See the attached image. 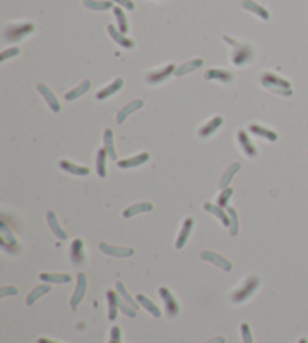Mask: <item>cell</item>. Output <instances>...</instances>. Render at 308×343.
<instances>
[{
  "label": "cell",
  "mask_w": 308,
  "mask_h": 343,
  "mask_svg": "<svg viewBox=\"0 0 308 343\" xmlns=\"http://www.w3.org/2000/svg\"><path fill=\"white\" fill-rule=\"evenodd\" d=\"M224 41L232 45L233 51H232V62L235 66H242L245 63H248L253 56H254V51H253V47L245 44V42H241V41H236L227 35H224Z\"/></svg>",
  "instance_id": "obj_1"
},
{
  "label": "cell",
  "mask_w": 308,
  "mask_h": 343,
  "mask_svg": "<svg viewBox=\"0 0 308 343\" xmlns=\"http://www.w3.org/2000/svg\"><path fill=\"white\" fill-rule=\"evenodd\" d=\"M260 82L265 88H268L271 92L283 95V97H290L293 94L292 91V85L289 80L274 74V73H265L260 77Z\"/></svg>",
  "instance_id": "obj_2"
},
{
  "label": "cell",
  "mask_w": 308,
  "mask_h": 343,
  "mask_svg": "<svg viewBox=\"0 0 308 343\" xmlns=\"http://www.w3.org/2000/svg\"><path fill=\"white\" fill-rule=\"evenodd\" d=\"M33 32H35V24L33 23H30V21L17 23V24H9L5 29L3 38H5L6 42H17V41H21V39L27 38Z\"/></svg>",
  "instance_id": "obj_3"
},
{
  "label": "cell",
  "mask_w": 308,
  "mask_h": 343,
  "mask_svg": "<svg viewBox=\"0 0 308 343\" xmlns=\"http://www.w3.org/2000/svg\"><path fill=\"white\" fill-rule=\"evenodd\" d=\"M259 285H260V279H259L257 276H250V277L244 282V285H242L241 288H238V289L230 295L232 303L239 304V303L247 301V300L257 291Z\"/></svg>",
  "instance_id": "obj_4"
},
{
  "label": "cell",
  "mask_w": 308,
  "mask_h": 343,
  "mask_svg": "<svg viewBox=\"0 0 308 343\" xmlns=\"http://www.w3.org/2000/svg\"><path fill=\"white\" fill-rule=\"evenodd\" d=\"M0 245L5 251L17 254L20 251V245L15 239V236L12 235V232L8 229V226L2 222L0 223Z\"/></svg>",
  "instance_id": "obj_5"
},
{
  "label": "cell",
  "mask_w": 308,
  "mask_h": 343,
  "mask_svg": "<svg viewBox=\"0 0 308 343\" xmlns=\"http://www.w3.org/2000/svg\"><path fill=\"white\" fill-rule=\"evenodd\" d=\"M160 295H161V298H163V301H164L166 312H167L169 318H176V316L179 315L181 307H179V304H178L175 295L172 294V291H170L169 288L163 286V288H160Z\"/></svg>",
  "instance_id": "obj_6"
},
{
  "label": "cell",
  "mask_w": 308,
  "mask_h": 343,
  "mask_svg": "<svg viewBox=\"0 0 308 343\" xmlns=\"http://www.w3.org/2000/svg\"><path fill=\"white\" fill-rule=\"evenodd\" d=\"M175 71H176V66H175L173 63H169V65H166L164 68H161V70H153V71H150V73L146 76V82H147L149 85H160V83L166 82L172 74H175Z\"/></svg>",
  "instance_id": "obj_7"
},
{
  "label": "cell",
  "mask_w": 308,
  "mask_h": 343,
  "mask_svg": "<svg viewBox=\"0 0 308 343\" xmlns=\"http://www.w3.org/2000/svg\"><path fill=\"white\" fill-rule=\"evenodd\" d=\"M69 260L75 265V266H82L86 260V253H85V242L83 239L77 238L72 241V244L69 245Z\"/></svg>",
  "instance_id": "obj_8"
},
{
  "label": "cell",
  "mask_w": 308,
  "mask_h": 343,
  "mask_svg": "<svg viewBox=\"0 0 308 343\" xmlns=\"http://www.w3.org/2000/svg\"><path fill=\"white\" fill-rule=\"evenodd\" d=\"M86 291H88V277L85 276V272H79L77 276V286H75V291L71 297V307L72 309H77V306L83 301L85 295H86Z\"/></svg>",
  "instance_id": "obj_9"
},
{
  "label": "cell",
  "mask_w": 308,
  "mask_h": 343,
  "mask_svg": "<svg viewBox=\"0 0 308 343\" xmlns=\"http://www.w3.org/2000/svg\"><path fill=\"white\" fill-rule=\"evenodd\" d=\"M100 248H101L103 253H105L107 256H111V257H129V256L134 254V248H131V247L110 245L107 242H101Z\"/></svg>",
  "instance_id": "obj_10"
},
{
  "label": "cell",
  "mask_w": 308,
  "mask_h": 343,
  "mask_svg": "<svg viewBox=\"0 0 308 343\" xmlns=\"http://www.w3.org/2000/svg\"><path fill=\"white\" fill-rule=\"evenodd\" d=\"M200 257L206 262H210V263L216 265L218 268H221L224 271H232V262L228 259H225L224 256L215 253V251H202Z\"/></svg>",
  "instance_id": "obj_11"
},
{
  "label": "cell",
  "mask_w": 308,
  "mask_h": 343,
  "mask_svg": "<svg viewBox=\"0 0 308 343\" xmlns=\"http://www.w3.org/2000/svg\"><path fill=\"white\" fill-rule=\"evenodd\" d=\"M238 143H239L241 149L244 151V154L248 158H256L257 157V148L253 145V142L248 137L247 131H244V129H239L238 131Z\"/></svg>",
  "instance_id": "obj_12"
},
{
  "label": "cell",
  "mask_w": 308,
  "mask_h": 343,
  "mask_svg": "<svg viewBox=\"0 0 308 343\" xmlns=\"http://www.w3.org/2000/svg\"><path fill=\"white\" fill-rule=\"evenodd\" d=\"M222 122H224L222 116H215V117H212L209 122H206L205 125L200 126V129H199V137H200V139H207V137H210L213 132H216V131L219 129V126L222 125Z\"/></svg>",
  "instance_id": "obj_13"
},
{
  "label": "cell",
  "mask_w": 308,
  "mask_h": 343,
  "mask_svg": "<svg viewBox=\"0 0 308 343\" xmlns=\"http://www.w3.org/2000/svg\"><path fill=\"white\" fill-rule=\"evenodd\" d=\"M38 91H39V94L44 97V100L47 101L48 107H50L54 113H59V112H60V104H59L56 95L53 94V91H51L48 86H45V85H38Z\"/></svg>",
  "instance_id": "obj_14"
},
{
  "label": "cell",
  "mask_w": 308,
  "mask_h": 343,
  "mask_svg": "<svg viewBox=\"0 0 308 343\" xmlns=\"http://www.w3.org/2000/svg\"><path fill=\"white\" fill-rule=\"evenodd\" d=\"M206 80H218L221 83H230L233 80V74L227 70L221 68H210L205 73Z\"/></svg>",
  "instance_id": "obj_15"
},
{
  "label": "cell",
  "mask_w": 308,
  "mask_h": 343,
  "mask_svg": "<svg viewBox=\"0 0 308 343\" xmlns=\"http://www.w3.org/2000/svg\"><path fill=\"white\" fill-rule=\"evenodd\" d=\"M193 228H194V219L188 217V219L184 222L182 229H181V232H179V236H178V239H176V244H175V247H176L178 250H181V248L187 244V241H188V238H190V235H191V232H193Z\"/></svg>",
  "instance_id": "obj_16"
},
{
  "label": "cell",
  "mask_w": 308,
  "mask_h": 343,
  "mask_svg": "<svg viewBox=\"0 0 308 343\" xmlns=\"http://www.w3.org/2000/svg\"><path fill=\"white\" fill-rule=\"evenodd\" d=\"M107 30H108V33H110V36L120 45V47H123V48H126V50H131V48H134V41L132 39H129V38H126L125 36V33H122L119 29H116L113 24H110L108 27H107Z\"/></svg>",
  "instance_id": "obj_17"
},
{
  "label": "cell",
  "mask_w": 308,
  "mask_h": 343,
  "mask_svg": "<svg viewBox=\"0 0 308 343\" xmlns=\"http://www.w3.org/2000/svg\"><path fill=\"white\" fill-rule=\"evenodd\" d=\"M150 158V155L147 152H141V154H137L135 157H131V158H125V160H120L117 163V167L120 169H131V167H138L141 164H144L147 160Z\"/></svg>",
  "instance_id": "obj_18"
},
{
  "label": "cell",
  "mask_w": 308,
  "mask_h": 343,
  "mask_svg": "<svg viewBox=\"0 0 308 343\" xmlns=\"http://www.w3.org/2000/svg\"><path fill=\"white\" fill-rule=\"evenodd\" d=\"M39 279L44 282V283H51V285H65V283H71L72 277L69 274H65V272H60V274H56V272H42L39 276Z\"/></svg>",
  "instance_id": "obj_19"
},
{
  "label": "cell",
  "mask_w": 308,
  "mask_h": 343,
  "mask_svg": "<svg viewBox=\"0 0 308 343\" xmlns=\"http://www.w3.org/2000/svg\"><path fill=\"white\" fill-rule=\"evenodd\" d=\"M143 104H144V103H143L141 100H134V101L128 103L125 107H122V109L119 110V113L116 116V122H117V123H123L129 114H132L134 112L140 110V109L143 107Z\"/></svg>",
  "instance_id": "obj_20"
},
{
  "label": "cell",
  "mask_w": 308,
  "mask_h": 343,
  "mask_svg": "<svg viewBox=\"0 0 308 343\" xmlns=\"http://www.w3.org/2000/svg\"><path fill=\"white\" fill-rule=\"evenodd\" d=\"M105 297H107V306H108V319L114 321L117 316V312H119V303H120L119 294H117V291L114 292L110 289V291H107Z\"/></svg>",
  "instance_id": "obj_21"
},
{
  "label": "cell",
  "mask_w": 308,
  "mask_h": 343,
  "mask_svg": "<svg viewBox=\"0 0 308 343\" xmlns=\"http://www.w3.org/2000/svg\"><path fill=\"white\" fill-rule=\"evenodd\" d=\"M60 169H63L65 172L71 173V175H75V176H88L91 173L89 167H85V166H79V164H74L68 160H62L59 163Z\"/></svg>",
  "instance_id": "obj_22"
},
{
  "label": "cell",
  "mask_w": 308,
  "mask_h": 343,
  "mask_svg": "<svg viewBox=\"0 0 308 343\" xmlns=\"http://www.w3.org/2000/svg\"><path fill=\"white\" fill-rule=\"evenodd\" d=\"M203 208H205V211H207L209 214L215 216V217H216V219L222 223V226H225V228H228V226H230V217H228L227 211H222V208H221V207L213 205V203H205V205H203Z\"/></svg>",
  "instance_id": "obj_23"
},
{
  "label": "cell",
  "mask_w": 308,
  "mask_h": 343,
  "mask_svg": "<svg viewBox=\"0 0 308 343\" xmlns=\"http://www.w3.org/2000/svg\"><path fill=\"white\" fill-rule=\"evenodd\" d=\"M47 223H48L50 229L53 230V233H54L59 239L65 241V239L68 238V233L60 228V223H59V220H57V217H56V214H54L53 211H48V213H47Z\"/></svg>",
  "instance_id": "obj_24"
},
{
  "label": "cell",
  "mask_w": 308,
  "mask_h": 343,
  "mask_svg": "<svg viewBox=\"0 0 308 343\" xmlns=\"http://www.w3.org/2000/svg\"><path fill=\"white\" fill-rule=\"evenodd\" d=\"M250 131H251L253 134L259 135V137H263V139L269 140V142H275V140L278 139V134H277L275 131L269 129V128H266V126H263V125H259V123H251V125H250Z\"/></svg>",
  "instance_id": "obj_25"
},
{
  "label": "cell",
  "mask_w": 308,
  "mask_h": 343,
  "mask_svg": "<svg viewBox=\"0 0 308 343\" xmlns=\"http://www.w3.org/2000/svg\"><path fill=\"white\" fill-rule=\"evenodd\" d=\"M153 210V205L150 202H141V203H135L132 207H128L125 211H123V217L125 219H131L137 214H141V213H149Z\"/></svg>",
  "instance_id": "obj_26"
},
{
  "label": "cell",
  "mask_w": 308,
  "mask_h": 343,
  "mask_svg": "<svg viewBox=\"0 0 308 343\" xmlns=\"http://www.w3.org/2000/svg\"><path fill=\"white\" fill-rule=\"evenodd\" d=\"M122 86H123V79H116L113 83H110L108 86H105L104 89H101L98 94H97V100H100V101H103V100H105V98H108V97H111V95H114L119 89H122Z\"/></svg>",
  "instance_id": "obj_27"
},
{
  "label": "cell",
  "mask_w": 308,
  "mask_h": 343,
  "mask_svg": "<svg viewBox=\"0 0 308 343\" xmlns=\"http://www.w3.org/2000/svg\"><path fill=\"white\" fill-rule=\"evenodd\" d=\"M242 6H244L247 11H250V12L256 14L257 17H260L262 20H269V12H268V9L263 8L262 5H259V3H256V2H253V0H244V2H242Z\"/></svg>",
  "instance_id": "obj_28"
},
{
  "label": "cell",
  "mask_w": 308,
  "mask_h": 343,
  "mask_svg": "<svg viewBox=\"0 0 308 343\" xmlns=\"http://www.w3.org/2000/svg\"><path fill=\"white\" fill-rule=\"evenodd\" d=\"M51 291V286L48 285V283H45V285H39V286H36L29 295H27V298H26V304L27 306H33L42 295H45V294H48Z\"/></svg>",
  "instance_id": "obj_29"
},
{
  "label": "cell",
  "mask_w": 308,
  "mask_h": 343,
  "mask_svg": "<svg viewBox=\"0 0 308 343\" xmlns=\"http://www.w3.org/2000/svg\"><path fill=\"white\" fill-rule=\"evenodd\" d=\"M137 301H138V304H140V307H143V309H146L152 316H155V318H161V310L146 297V295H143V294H138L137 295V298H135Z\"/></svg>",
  "instance_id": "obj_30"
},
{
  "label": "cell",
  "mask_w": 308,
  "mask_h": 343,
  "mask_svg": "<svg viewBox=\"0 0 308 343\" xmlns=\"http://www.w3.org/2000/svg\"><path fill=\"white\" fill-rule=\"evenodd\" d=\"M89 89H91V82H89V80H85V82H82L77 88H74V89H71L69 92H66L65 100H66V101L77 100V98H80L82 95H85Z\"/></svg>",
  "instance_id": "obj_31"
},
{
  "label": "cell",
  "mask_w": 308,
  "mask_h": 343,
  "mask_svg": "<svg viewBox=\"0 0 308 343\" xmlns=\"http://www.w3.org/2000/svg\"><path fill=\"white\" fill-rule=\"evenodd\" d=\"M239 170H241V164H239V163H232V164L228 166V169L224 172V175H222V178H221V181H219V187H221V188H227L228 184H230V181L233 179V176H235Z\"/></svg>",
  "instance_id": "obj_32"
},
{
  "label": "cell",
  "mask_w": 308,
  "mask_h": 343,
  "mask_svg": "<svg viewBox=\"0 0 308 343\" xmlns=\"http://www.w3.org/2000/svg\"><path fill=\"white\" fill-rule=\"evenodd\" d=\"M203 65V60L202 59H193V60H190V62H187V63H184V65H181L179 68H176V71H175V76H185V74H188V73H191V71H194V70H197V68H200Z\"/></svg>",
  "instance_id": "obj_33"
},
{
  "label": "cell",
  "mask_w": 308,
  "mask_h": 343,
  "mask_svg": "<svg viewBox=\"0 0 308 343\" xmlns=\"http://www.w3.org/2000/svg\"><path fill=\"white\" fill-rule=\"evenodd\" d=\"M104 149L107 151L108 158H111V160L117 158V154H116V149H114V143H113V131L110 128H107L104 131Z\"/></svg>",
  "instance_id": "obj_34"
},
{
  "label": "cell",
  "mask_w": 308,
  "mask_h": 343,
  "mask_svg": "<svg viewBox=\"0 0 308 343\" xmlns=\"http://www.w3.org/2000/svg\"><path fill=\"white\" fill-rule=\"evenodd\" d=\"M107 158H108V154L107 151L101 148L97 154V173L101 176V178H105L107 176Z\"/></svg>",
  "instance_id": "obj_35"
},
{
  "label": "cell",
  "mask_w": 308,
  "mask_h": 343,
  "mask_svg": "<svg viewBox=\"0 0 308 343\" xmlns=\"http://www.w3.org/2000/svg\"><path fill=\"white\" fill-rule=\"evenodd\" d=\"M116 291H117V294L120 295V298H123V300H125V303H126V304H129L131 307H134L135 310H137V309H140L138 301H137V300H134V298L128 294V291L125 289V285H123L122 282H117V283H116Z\"/></svg>",
  "instance_id": "obj_36"
},
{
  "label": "cell",
  "mask_w": 308,
  "mask_h": 343,
  "mask_svg": "<svg viewBox=\"0 0 308 343\" xmlns=\"http://www.w3.org/2000/svg\"><path fill=\"white\" fill-rule=\"evenodd\" d=\"M85 6L92 9V11H108L113 8L111 0H83Z\"/></svg>",
  "instance_id": "obj_37"
},
{
  "label": "cell",
  "mask_w": 308,
  "mask_h": 343,
  "mask_svg": "<svg viewBox=\"0 0 308 343\" xmlns=\"http://www.w3.org/2000/svg\"><path fill=\"white\" fill-rule=\"evenodd\" d=\"M227 214H228V217H230L228 232H230L232 236H235V235H238V232H239V219H238V213H236L235 208L228 207V208H227Z\"/></svg>",
  "instance_id": "obj_38"
},
{
  "label": "cell",
  "mask_w": 308,
  "mask_h": 343,
  "mask_svg": "<svg viewBox=\"0 0 308 343\" xmlns=\"http://www.w3.org/2000/svg\"><path fill=\"white\" fill-rule=\"evenodd\" d=\"M113 11H114L116 20H117V24H119V30H120L122 33H126L128 29H129V24H128V20H126V17H125L122 8H114Z\"/></svg>",
  "instance_id": "obj_39"
},
{
  "label": "cell",
  "mask_w": 308,
  "mask_h": 343,
  "mask_svg": "<svg viewBox=\"0 0 308 343\" xmlns=\"http://www.w3.org/2000/svg\"><path fill=\"white\" fill-rule=\"evenodd\" d=\"M232 196H233V190H232L230 187L222 188V191H221V194L218 196V200H216L218 207H221V208L228 207V200H230V197H232Z\"/></svg>",
  "instance_id": "obj_40"
},
{
  "label": "cell",
  "mask_w": 308,
  "mask_h": 343,
  "mask_svg": "<svg viewBox=\"0 0 308 343\" xmlns=\"http://www.w3.org/2000/svg\"><path fill=\"white\" fill-rule=\"evenodd\" d=\"M241 334H242V340L244 343H254L253 340V333L248 324H242L241 325Z\"/></svg>",
  "instance_id": "obj_41"
},
{
  "label": "cell",
  "mask_w": 308,
  "mask_h": 343,
  "mask_svg": "<svg viewBox=\"0 0 308 343\" xmlns=\"http://www.w3.org/2000/svg\"><path fill=\"white\" fill-rule=\"evenodd\" d=\"M119 310L123 312V313H125L126 316H129V318H135V316H137V310H135L134 307H131L129 304L123 303L122 300H120V303H119Z\"/></svg>",
  "instance_id": "obj_42"
},
{
  "label": "cell",
  "mask_w": 308,
  "mask_h": 343,
  "mask_svg": "<svg viewBox=\"0 0 308 343\" xmlns=\"http://www.w3.org/2000/svg\"><path fill=\"white\" fill-rule=\"evenodd\" d=\"M17 54H20V48L18 47H12V48H8V50H5L2 54H0V62H5L6 59H9V57H14V56H17Z\"/></svg>",
  "instance_id": "obj_43"
},
{
  "label": "cell",
  "mask_w": 308,
  "mask_h": 343,
  "mask_svg": "<svg viewBox=\"0 0 308 343\" xmlns=\"http://www.w3.org/2000/svg\"><path fill=\"white\" fill-rule=\"evenodd\" d=\"M17 294H18V288H15V286H3V288H0V298L17 295Z\"/></svg>",
  "instance_id": "obj_44"
},
{
  "label": "cell",
  "mask_w": 308,
  "mask_h": 343,
  "mask_svg": "<svg viewBox=\"0 0 308 343\" xmlns=\"http://www.w3.org/2000/svg\"><path fill=\"white\" fill-rule=\"evenodd\" d=\"M111 2H116V3H119L120 6H123V8L129 9V11H132L135 8V5H134L132 0H111Z\"/></svg>",
  "instance_id": "obj_45"
},
{
  "label": "cell",
  "mask_w": 308,
  "mask_h": 343,
  "mask_svg": "<svg viewBox=\"0 0 308 343\" xmlns=\"http://www.w3.org/2000/svg\"><path fill=\"white\" fill-rule=\"evenodd\" d=\"M206 343H225V339L222 336H218V337H213V339H210L209 342Z\"/></svg>",
  "instance_id": "obj_46"
},
{
  "label": "cell",
  "mask_w": 308,
  "mask_h": 343,
  "mask_svg": "<svg viewBox=\"0 0 308 343\" xmlns=\"http://www.w3.org/2000/svg\"><path fill=\"white\" fill-rule=\"evenodd\" d=\"M38 343H60V342H54V340H51V339H47V337H41V339H38Z\"/></svg>",
  "instance_id": "obj_47"
},
{
  "label": "cell",
  "mask_w": 308,
  "mask_h": 343,
  "mask_svg": "<svg viewBox=\"0 0 308 343\" xmlns=\"http://www.w3.org/2000/svg\"><path fill=\"white\" fill-rule=\"evenodd\" d=\"M108 343H122V340H116V339H110Z\"/></svg>",
  "instance_id": "obj_48"
},
{
  "label": "cell",
  "mask_w": 308,
  "mask_h": 343,
  "mask_svg": "<svg viewBox=\"0 0 308 343\" xmlns=\"http://www.w3.org/2000/svg\"><path fill=\"white\" fill-rule=\"evenodd\" d=\"M298 343H308V342H307V339H299V342Z\"/></svg>",
  "instance_id": "obj_49"
}]
</instances>
